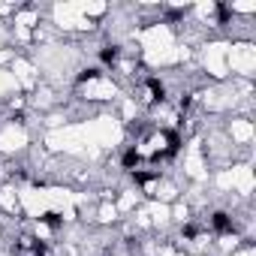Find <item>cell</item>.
Here are the masks:
<instances>
[{
  "mask_svg": "<svg viewBox=\"0 0 256 256\" xmlns=\"http://www.w3.org/2000/svg\"><path fill=\"white\" fill-rule=\"evenodd\" d=\"M211 226H214V232H232V217L220 211V214L211 217Z\"/></svg>",
  "mask_w": 256,
  "mask_h": 256,
  "instance_id": "1",
  "label": "cell"
}]
</instances>
